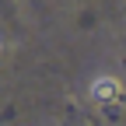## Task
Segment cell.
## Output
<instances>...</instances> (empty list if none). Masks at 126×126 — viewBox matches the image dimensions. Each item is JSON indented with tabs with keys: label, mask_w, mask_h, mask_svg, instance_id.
Masks as SVG:
<instances>
[{
	"label": "cell",
	"mask_w": 126,
	"mask_h": 126,
	"mask_svg": "<svg viewBox=\"0 0 126 126\" xmlns=\"http://www.w3.org/2000/svg\"><path fill=\"white\" fill-rule=\"evenodd\" d=\"M91 98L98 105H109V102L123 98V88H119L116 77H94V81H91Z\"/></svg>",
	"instance_id": "6da1fadb"
}]
</instances>
